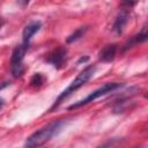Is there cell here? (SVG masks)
Wrapping results in <instances>:
<instances>
[{
    "label": "cell",
    "instance_id": "1",
    "mask_svg": "<svg viewBox=\"0 0 148 148\" xmlns=\"http://www.w3.org/2000/svg\"><path fill=\"white\" fill-rule=\"evenodd\" d=\"M67 119H59V120H54L45 126H43L42 128H39L38 131L34 132L30 136H28V139L25 140L24 143V148H39L42 147L44 143H46L47 141H50L54 135H57L62 127L67 124Z\"/></svg>",
    "mask_w": 148,
    "mask_h": 148
},
{
    "label": "cell",
    "instance_id": "2",
    "mask_svg": "<svg viewBox=\"0 0 148 148\" xmlns=\"http://www.w3.org/2000/svg\"><path fill=\"white\" fill-rule=\"evenodd\" d=\"M95 71H96L95 66H87L86 68H83V69L77 74V76L69 83V86L57 97V99H56L54 103L52 104L50 111H52V110H54L56 108H58V106H59L67 97H69L74 91H76L79 88H81L82 86H84V84L90 80V77L94 75Z\"/></svg>",
    "mask_w": 148,
    "mask_h": 148
},
{
    "label": "cell",
    "instance_id": "3",
    "mask_svg": "<svg viewBox=\"0 0 148 148\" xmlns=\"http://www.w3.org/2000/svg\"><path fill=\"white\" fill-rule=\"evenodd\" d=\"M121 87H124L123 83H119V82H108V83L103 84L102 87H99L98 89H96L92 92H90L86 98H83V99H81V101H79V102L69 105L68 106V110H73V109H77V108H81L83 105H87V104L94 102L95 99H97V98H99L102 96H105V95H108L110 92L116 91L117 89H119Z\"/></svg>",
    "mask_w": 148,
    "mask_h": 148
},
{
    "label": "cell",
    "instance_id": "4",
    "mask_svg": "<svg viewBox=\"0 0 148 148\" xmlns=\"http://www.w3.org/2000/svg\"><path fill=\"white\" fill-rule=\"evenodd\" d=\"M28 49H29L28 45L20 44L12 52V57H10V71H12V74H13L14 77H20L23 74V71H24L23 59H24V56H25Z\"/></svg>",
    "mask_w": 148,
    "mask_h": 148
},
{
    "label": "cell",
    "instance_id": "5",
    "mask_svg": "<svg viewBox=\"0 0 148 148\" xmlns=\"http://www.w3.org/2000/svg\"><path fill=\"white\" fill-rule=\"evenodd\" d=\"M46 61L57 69L62 68L67 61V50L65 47H59L54 50L46 57Z\"/></svg>",
    "mask_w": 148,
    "mask_h": 148
},
{
    "label": "cell",
    "instance_id": "6",
    "mask_svg": "<svg viewBox=\"0 0 148 148\" xmlns=\"http://www.w3.org/2000/svg\"><path fill=\"white\" fill-rule=\"evenodd\" d=\"M40 28H42V23L39 21H32L29 24H27L22 32V44L30 46V40H31L32 36L36 32H38Z\"/></svg>",
    "mask_w": 148,
    "mask_h": 148
},
{
    "label": "cell",
    "instance_id": "7",
    "mask_svg": "<svg viewBox=\"0 0 148 148\" xmlns=\"http://www.w3.org/2000/svg\"><path fill=\"white\" fill-rule=\"evenodd\" d=\"M128 9H130V8H123V9L120 10V13L117 15L116 20H114L112 30H113L116 34H118V35L123 34V31H124V29H125V27H126V24H127V22H128V16H130Z\"/></svg>",
    "mask_w": 148,
    "mask_h": 148
},
{
    "label": "cell",
    "instance_id": "8",
    "mask_svg": "<svg viewBox=\"0 0 148 148\" xmlns=\"http://www.w3.org/2000/svg\"><path fill=\"white\" fill-rule=\"evenodd\" d=\"M146 40H148V22L143 25V28L140 30V32L139 34H136V35H134L125 45H124V51H126V50H128L130 47H132V46H134V45H136V44H140V43H142V42H146Z\"/></svg>",
    "mask_w": 148,
    "mask_h": 148
},
{
    "label": "cell",
    "instance_id": "9",
    "mask_svg": "<svg viewBox=\"0 0 148 148\" xmlns=\"http://www.w3.org/2000/svg\"><path fill=\"white\" fill-rule=\"evenodd\" d=\"M117 45L116 44H109L105 45L98 53V59L103 62H110L114 59L116 53H117Z\"/></svg>",
    "mask_w": 148,
    "mask_h": 148
},
{
    "label": "cell",
    "instance_id": "10",
    "mask_svg": "<svg viewBox=\"0 0 148 148\" xmlns=\"http://www.w3.org/2000/svg\"><path fill=\"white\" fill-rule=\"evenodd\" d=\"M87 30H88V28H87L86 25H84V27H80V28H77L73 34H71V35L67 37L66 42H67V43H74V42L79 40L81 37H83V35L86 34Z\"/></svg>",
    "mask_w": 148,
    "mask_h": 148
},
{
    "label": "cell",
    "instance_id": "11",
    "mask_svg": "<svg viewBox=\"0 0 148 148\" xmlns=\"http://www.w3.org/2000/svg\"><path fill=\"white\" fill-rule=\"evenodd\" d=\"M43 82H44V79H43V76L40 75V73H36V74L32 76V79H31V84H32V86H40Z\"/></svg>",
    "mask_w": 148,
    "mask_h": 148
},
{
    "label": "cell",
    "instance_id": "12",
    "mask_svg": "<svg viewBox=\"0 0 148 148\" xmlns=\"http://www.w3.org/2000/svg\"><path fill=\"white\" fill-rule=\"evenodd\" d=\"M88 59H89L88 57H84V58L82 57V58H80V60H79V62H82V61H83V62H86V61H88Z\"/></svg>",
    "mask_w": 148,
    "mask_h": 148
},
{
    "label": "cell",
    "instance_id": "13",
    "mask_svg": "<svg viewBox=\"0 0 148 148\" xmlns=\"http://www.w3.org/2000/svg\"><path fill=\"white\" fill-rule=\"evenodd\" d=\"M145 98H148V91L145 94Z\"/></svg>",
    "mask_w": 148,
    "mask_h": 148
}]
</instances>
